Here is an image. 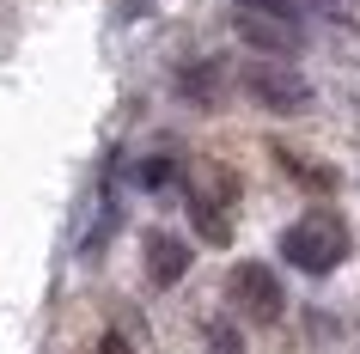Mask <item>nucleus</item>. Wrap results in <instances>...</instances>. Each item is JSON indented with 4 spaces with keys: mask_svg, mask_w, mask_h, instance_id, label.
Returning a JSON list of instances; mask_svg holds the SVG:
<instances>
[{
    "mask_svg": "<svg viewBox=\"0 0 360 354\" xmlns=\"http://www.w3.org/2000/svg\"><path fill=\"white\" fill-rule=\"evenodd\" d=\"M281 257L293 263L300 275H330V269L348 257V226H342V214H330V208L300 214V220L281 232Z\"/></svg>",
    "mask_w": 360,
    "mask_h": 354,
    "instance_id": "obj_1",
    "label": "nucleus"
},
{
    "mask_svg": "<svg viewBox=\"0 0 360 354\" xmlns=\"http://www.w3.org/2000/svg\"><path fill=\"white\" fill-rule=\"evenodd\" d=\"M226 293H232V305L250 317V324H281V281H275V269L269 263H238L226 275Z\"/></svg>",
    "mask_w": 360,
    "mask_h": 354,
    "instance_id": "obj_2",
    "label": "nucleus"
},
{
    "mask_svg": "<svg viewBox=\"0 0 360 354\" xmlns=\"http://www.w3.org/2000/svg\"><path fill=\"white\" fill-rule=\"evenodd\" d=\"M238 31L257 49H275V56H287L300 43V19H293L287 0H238Z\"/></svg>",
    "mask_w": 360,
    "mask_h": 354,
    "instance_id": "obj_3",
    "label": "nucleus"
},
{
    "mask_svg": "<svg viewBox=\"0 0 360 354\" xmlns=\"http://www.w3.org/2000/svg\"><path fill=\"white\" fill-rule=\"evenodd\" d=\"M245 92L257 98L263 110H305V104H311V86H305L293 68H275V61L245 68Z\"/></svg>",
    "mask_w": 360,
    "mask_h": 354,
    "instance_id": "obj_4",
    "label": "nucleus"
},
{
    "mask_svg": "<svg viewBox=\"0 0 360 354\" xmlns=\"http://www.w3.org/2000/svg\"><path fill=\"white\" fill-rule=\"evenodd\" d=\"M147 275H153V287H177L190 275V244L177 232H147Z\"/></svg>",
    "mask_w": 360,
    "mask_h": 354,
    "instance_id": "obj_5",
    "label": "nucleus"
},
{
    "mask_svg": "<svg viewBox=\"0 0 360 354\" xmlns=\"http://www.w3.org/2000/svg\"><path fill=\"white\" fill-rule=\"evenodd\" d=\"M226 202H214V196H190V214L195 226H202V239L208 244H226V214H220Z\"/></svg>",
    "mask_w": 360,
    "mask_h": 354,
    "instance_id": "obj_6",
    "label": "nucleus"
},
{
    "mask_svg": "<svg viewBox=\"0 0 360 354\" xmlns=\"http://www.w3.org/2000/svg\"><path fill=\"white\" fill-rule=\"evenodd\" d=\"M208 354H245V336L232 330V324H214L208 330Z\"/></svg>",
    "mask_w": 360,
    "mask_h": 354,
    "instance_id": "obj_7",
    "label": "nucleus"
},
{
    "mask_svg": "<svg viewBox=\"0 0 360 354\" xmlns=\"http://www.w3.org/2000/svg\"><path fill=\"white\" fill-rule=\"evenodd\" d=\"M98 354H134V348H129V336H122V330H104V336H98Z\"/></svg>",
    "mask_w": 360,
    "mask_h": 354,
    "instance_id": "obj_8",
    "label": "nucleus"
}]
</instances>
